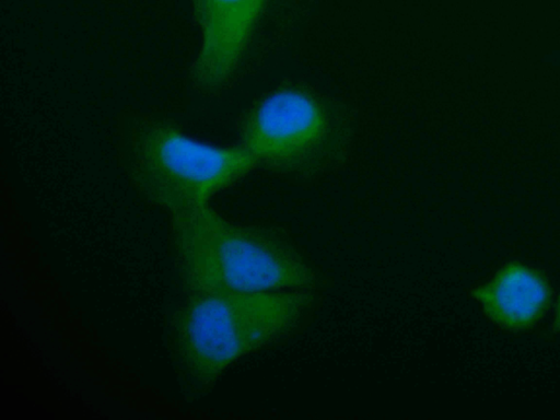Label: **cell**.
Wrapping results in <instances>:
<instances>
[{
	"instance_id": "1",
	"label": "cell",
	"mask_w": 560,
	"mask_h": 420,
	"mask_svg": "<svg viewBox=\"0 0 560 420\" xmlns=\"http://www.w3.org/2000/svg\"><path fill=\"white\" fill-rule=\"evenodd\" d=\"M318 305L316 290L177 292L166 315L175 373L190 397L209 390L241 358L301 331Z\"/></svg>"
},
{
	"instance_id": "2",
	"label": "cell",
	"mask_w": 560,
	"mask_h": 420,
	"mask_svg": "<svg viewBox=\"0 0 560 420\" xmlns=\"http://www.w3.org/2000/svg\"><path fill=\"white\" fill-rule=\"evenodd\" d=\"M178 292L316 290V270L271 231L232 222L209 205L168 218Z\"/></svg>"
},
{
	"instance_id": "3",
	"label": "cell",
	"mask_w": 560,
	"mask_h": 420,
	"mask_svg": "<svg viewBox=\"0 0 560 420\" xmlns=\"http://www.w3.org/2000/svg\"><path fill=\"white\" fill-rule=\"evenodd\" d=\"M116 151L133 189L168 218L208 206L213 195L258 166L241 145L201 142L139 110L118 116Z\"/></svg>"
},
{
	"instance_id": "4",
	"label": "cell",
	"mask_w": 560,
	"mask_h": 420,
	"mask_svg": "<svg viewBox=\"0 0 560 420\" xmlns=\"http://www.w3.org/2000/svg\"><path fill=\"white\" fill-rule=\"evenodd\" d=\"M350 135L340 105L292 86L268 93L245 114L238 145L257 165L283 175L311 177L345 158Z\"/></svg>"
},
{
	"instance_id": "5",
	"label": "cell",
	"mask_w": 560,
	"mask_h": 420,
	"mask_svg": "<svg viewBox=\"0 0 560 420\" xmlns=\"http://www.w3.org/2000/svg\"><path fill=\"white\" fill-rule=\"evenodd\" d=\"M200 44L191 67L197 88L212 92L236 78L267 0H191Z\"/></svg>"
},
{
	"instance_id": "6",
	"label": "cell",
	"mask_w": 560,
	"mask_h": 420,
	"mask_svg": "<svg viewBox=\"0 0 560 420\" xmlns=\"http://www.w3.org/2000/svg\"><path fill=\"white\" fill-rule=\"evenodd\" d=\"M487 316L508 329H525L545 313L550 290L544 276L518 262L506 264L495 276L472 291Z\"/></svg>"
},
{
	"instance_id": "7",
	"label": "cell",
	"mask_w": 560,
	"mask_h": 420,
	"mask_svg": "<svg viewBox=\"0 0 560 420\" xmlns=\"http://www.w3.org/2000/svg\"><path fill=\"white\" fill-rule=\"evenodd\" d=\"M555 327L557 330H560V296L558 299L557 307H556Z\"/></svg>"
}]
</instances>
